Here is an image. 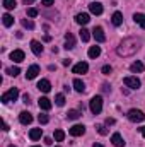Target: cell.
<instances>
[{"mask_svg":"<svg viewBox=\"0 0 145 147\" xmlns=\"http://www.w3.org/2000/svg\"><path fill=\"white\" fill-rule=\"evenodd\" d=\"M89 108H91V111L94 115H99L103 111V98L101 96H94L91 99V103H89Z\"/></svg>","mask_w":145,"mask_h":147,"instance_id":"3","label":"cell"},{"mask_svg":"<svg viewBox=\"0 0 145 147\" xmlns=\"http://www.w3.org/2000/svg\"><path fill=\"white\" fill-rule=\"evenodd\" d=\"M111 22H113L114 26H121V24H123V14H121V12H114V14L111 16Z\"/></svg>","mask_w":145,"mask_h":147,"instance_id":"20","label":"cell"},{"mask_svg":"<svg viewBox=\"0 0 145 147\" xmlns=\"http://www.w3.org/2000/svg\"><path fill=\"white\" fill-rule=\"evenodd\" d=\"M17 98H19V89H17V87H12V89H9L7 92H3L0 99H2L3 105H7V103H10V101H17Z\"/></svg>","mask_w":145,"mask_h":147,"instance_id":"2","label":"cell"},{"mask_svg":"<svg viewBox=\"0 0 145 147\" xmlns=\"http://www.w3.org/2000/svg\"><path fill=\"white\" fill-rule=\"evenodd\" d=\"M101 55V46H91L89 48V58H97Z\"/></svg>","mask_w":145,"mask_h":147,"instance_id":"23","label":"cell"},{"mask_svg":"<svg viewBox=\"0 0 145 147\" xmlns=\"http://www.w3.org/2000/svg\"><path fill=\"white\" fill-rule=\"evenodd\" d=\"M140 46H142V41L140 39H135V38H126V39H123L121 43H119V46H118V55L119 57H133L138 50H140Z\"/></svg>","mask_w":145,"mask_h":147,"instance_id":"1","label":"cell"},{"mask_svg":"<svg viewBox=\"0 0 145 147\" xmlns=\"http://www.w3.org/2000/svg\"><path fill=\"white\" fill-rule=\"evenodd\" d=\"M53 2H55V0H43L41 3H43V5H46V7H51V5H53Z\"/></svg>","mask_w":145,"mask_h":147,"instance_id":"37","label":"cell"},{"mask_svg":"<svg viewBox=\"0 0 145 147\" xmlns=\"http://www.w3.org/2000/svg\"><path fill=\"white\" fill-rule=\"evenodd\" d=\"M2 21H3V26H5V28H10V26L14 24V17H12L10 14H3V16H2Z\"/></svg>","mask_w":145,"mask_h":147,"instance_id":"25","label":"cell"},{"mask_svg":"<svg viewBox=\"0 0 145 147\" xmlns=\"http://www.w3.org/2000/svg\"><path fill=\"white\" fill-rule=\"evenodd\" d=\"M41 135H43V130H41V128H33V130L29 132V139H31V140H39Z\"/></svg>","mask_w":145,"mask_h":147,"instance_id":"22","label":"cell"},{"mask_svg":"<svg viewBox=\"0 0 145 147\" xmlns=\"http://www.w3.org/2000/svg\"><path fill=\"white\" fill-rule=\"evenodd\" d=\"M63 139H65V132H63V130H56V132H55V140H56V142H62Z\"/></svg>","mask_w":145,"mask_h":147,"instance_id":"30","label":"cell"},{"mask_svg":"<svg viewBox=\"0 0 145 147\" xmlns=\"http://www.w3.org/2000/svg\"><path fill=\"white\" fill-rule=\"evenodd\" d=\"M24 103L29 105V94H24Z\"/></svg>","mask_w":145,"mask_h":147,"instance_id":"41","label":"cell"},{"mask_svg":"<svg viewBox=\"0 0 145 147\" xmlns=\"http://www.w3.org/2000/svg\"><path fill=\"white\" fill-rule=\"evenodd\" d=\"M68 134H70L72 137H80V135L85 134V127H84V125H73V127H70Z\"/></svg>","mask_w":145,"mask_h":147,"instance_id":"6","label":"cell"},{"mask_svg":"<svg viewBox=\"0 0 145 147\" xmlns=\"http://www.w3.org/2000/svg\"><path fill=\"white\" fill-rule=\"evenodd\" d=\"M38 105H39L41 110H44V111L51 110V106H53V103H51L48 98H39V99H38Z\"/></svg>","mask_w":145,"mask_h":147,"instance_id":"14","label":"cell"},{"mask_svg":"<svg viewBox=\"0 0 145 147\" xmlns=\"http://www.w3.org/2000/svg\"><path fill=\"white\" fill-rule=\"evenodd\" d=\"M80 115H82V111H77V110H70L67 113L68 120H77V118H80Z\"/></svg>","mask_w":145,"mask_h":147,"instance_id":"27","label":"cell"},{"mask_svg":"<svg viewBox=\"0 0 145 147\" xmlns=\"http://www.w3.org/2000/svg\"><path fill=\"white\" fill-rule=\"evenodd\" d=\"M123 82H125V86L126 87H130V89H138L140 87V79H137V77H133V75H130V77H125L123 79Z\"/></svg>","mask_w":145,"mask_h":147,"instance_id":"5","label":"cell"},{"mask_svg":"<svg viewBox=\"0 0 145 147\" xmlns=\"http://www.w3.org/2000/svg\"><path fill=\"white\" fill-rule=\"evenodd\" d=\"M130 70H132L133 74H140V72H144V70H145V67H144V63H142V62H135V63H132Z\"/></svg>","mask_w":145,"mask_h":147,"instance_id":"21","label":"cell"},{"mask_svg":"<svg viewBox=\"0 0 145 147\" xmlns=\"http://www.w3.org/2000/svg\"><path fill=\"white\" fill-rule=\"evenodd\" d=\"M24 58H26V55H24V51H22V50H14V51L10 53V60H12V62H15V63H21Z\"/></svg>","mask_w":145,"mask_h":147,"instance_id":"7","label":"cell"},{"mask_svg":"<svg viewBox=\"0 0 145 147\" xmlns=\"http://www.w3.org/2000/svg\"><path fill=\"white\" fill-rule=\"evenodd\" d=\"M38 74H39V67H38V65H31V67L28 69L26 79H28V80H33V79H36Z\"/></svg>","mask_w":145,"mask_h":147,"instance_id":"15","label":"cell"},{"mask_svg":"<svg viewBox=\"0 0 145 147\" xmlns=\"http://www.w3.org/2000/svg\"><path fill=\"white\" fill-rule=\"evenodd\" d=\"M19 121H21L22 125H29V123H33V115H31L29 111H22V113L19 115Z\"/></svg>","mask_w":145,"mask_h":147,"instance_id":"12","label":"cell"},{"mask_svg":"<svg viewBox=\"0 0 145 147\" xmlns=\"http://www.w3.org/2000/svg\"><path fill=\"white\" fill-rule=\"evenodd\" d=\"M15 0H3V7L7 9V10H12V9H15Z\"/></svg>","mask_w":145,"mask_h":147,"instance_id":"28","label":"cell"},{"mask_svg":"<svg viewBox=\"0 0 145 147\" xmlns=\"http://www.w3.org/2000/svg\"><path fill=\"white\" fill-rule=\"evenodd\" d=\"M128 120L130 121H133V123H140V121H144L145 120V115L142 110H130L128 111Z\"/></svg>","mask_w":145,"mask_h":147,"instance_id":"4","label":"cell"},{"mask_svg":"<svg viewBox=\"0 0 145 147\" xmlns=\"http://www.w3.org/2000/svg\"><path fill=\"white\" fill-rule=\"evenodd\" d=\"M114 123H116L114 118H106V125H114Z\"/></svg>","mask_w":145,"mask_h":147,"instance_id":"38","label":"cell"},{"mask_svg":"<svg viewBox=\"0 0 145 147\" xmlns=\"http://www.w3.org/2000/svg\"><path fill=\"white\" fill-rule=\"evenodd\" d=\"M65 48L67 50H73L75 48V38H73L72 33H67L65 34Z\"/></svg>","mask_w":145,"mask_h":147,"instance_id":"16","label":"cell"},{"mask_svg":"<svg viewBox=\"0 0 145 147\" xmlns=\"http://www.w3.org/2000/svg\"><path fill=\"white\" fill-rule=\"evenodd\" d=\"M38 89H39L41 92H50V91H51V82H50L48 79H41V80L38 82Z\"/></svg>","mask_w":145,"mask_h":147,"instance_id":"9","label":"cell"},{"mask_svg":"<svg viewBox=\"0 0 145 147\" xmlns=\"http://www.w3.org/2000/svg\"><path fill=\"white\" fill-rule=\"evenodd\" d=\"M33 147H39V146H33Z\"/></svg>","mask_w":145,"mask_h":147,"instance_id":"47","label":"cell"},{"mask_svg":"<svg viewBox=\"0 0 145 147\" xmlns=\"http://www.w3.org/2000/svg\"><path fill=\"white\" fill-rule=\"evenodd\" d=\"M44 144H46V146H51L53 142H51V139H50V137H46V139H44Z\"/></svg>","mask_w":145,"mask_h":147,"instance_id":"40","label":"cell"},{"mask_svg":"<svg viewBox=\"0 0 145 147\" xmlns=\"http://www.w3.org/2000/svg\"><path fill=\"white\" fill-rule=\"evenodd\" d=\"M89 21H91V17H89V14H85V12H80V14L75 16V22L80 24V26H85Z\"/></svg>","mask_w":145,"mask_h":147,"instance_id":"11","label":"cell"},{"mask_svg":"<svg viewBox=\"0 0 145 147\" xmlns=\"http://www.w3.org/2000/svg\"><path fill=\"white\" fill-rule=\"evenodd\" d=\"M28 16H29V17H36L38 16V9H34V7L28 9Z\"/></svg>","mask_w":145,"mask_h":147,"instance_id":"35","label":"cell"},{"mask_svg":"<svg viewBox=\"0 0 145 147\" xmlns=\"http://www.w3.org/2000/svg\"><path fill=\"white\" fill-rule=\"evenodd\" d=\"M92 147H103V146H101V144H94Z\"/></svg>","mask_w":145,"mask_h":147,"instance_id":"45","label":"cell"},{"mask_svg":"<svg viewBox=\"0 0 145 147\" xmlns=\"http://www.w3.org/2000/svg\"><path fill=\"white\" fill-rule=\"evenodd\" d=\"M140 134H142V137H145V127H142V128H140Z\"/></svg>","mask_w":145,"mask_h":147,"instance_id":"43","label":"cell"},{"mask_svg":"<svg viewBox=\"0 0 145 147\" xmlns=\"http://www.w3.org/2000/svg\"><path fill=\"white\" fill-rule=\"evenodd\" d=\"M133 21L142 28V29H145V14H142V12H137L135 16H133Z\"/></svg>","mask_w":145,"mask_h":147,"instance_id":"19","label":"cell"},{"mask_svg":"<svg viewBox=\"0 0 145 147\" xmlns=\"http://www.w3.org/2000/svg\"><path fill=\"white\" fill-rule=\"evenodd\" d=\"M70 63H72V60H63V65H65V67H68Z\"/></svg>","mask_w":145,"mask_h":147,"instance_id":"42","label":"cell"},{"mask_svg":"<svg viewBox=\"0 0 145 147\" xmlns=\"http://www.w3.org/2000/svg\"><path fill=\"white\" fill-rule=\"evenodd\" d=\"M7 74L12 75V77H15V75L21 74V69H19V67H10V69H7Z\"/></svg>","mask_w":145,"mask_h":147,"instance_id":"31","label":"cell"},{"mask_svg":"<svg viewBox=\"0 0 145 147\" xmlns=\"http://www.w3.org/2000/svg\"><path fill=\"white\" fill-rule=\"evenodd\" d=\"M92 36L96 38V41H97V43H104V41H106L104 31H103V28H101V26L94 28V31H92Z\"/></svg>","mask_w":145,"mask_h":147,"instance_id":"8","label":"cell"},{"mask_svg":"<svg viewBox=\"0 0 145 147\" xmlns=\"http://www.w3.org/2000/svg\"><path fill=\"white\" fill-rule=\"evenodd\" d=\"M55 103H56V106H63V105H65V96H63V94H56Z\"/></svg>","mask_w":145,"mask_h":147,"instance_id":"29","label":"cell"},{"mask_svg":"<svg viewBox=\"0 0 145 147\" xmlns=\"http://www.w3.org/2000/svg\"><path fill=\"white\" fill-rule=\"evenodd\" d=\"M80 39H82L84 43H87V41L91 39V33H89L85 28H82V29H80Z\"/></svg>","mask_w":145,"mask_h":147,"instance_id":"26","label":"cell"},{"mask_svg":"<svg viewBox=\"0 0 145 147\" xmlns=\"http://www.w3.org/2000/svg\"><path fill=\"white\" fill-rule=\"evenodd\" d=\"M73 89H75L77 92H84V91H85V84H84L80 79H75V80H73Z\"/></svg>","mask_w":145,"mask_h":147,"instance_id":"24","label":"cell"},{"mask_svg":"<svg viewBox=\"0 0 145 147\" xmlns=\"http://www.w3.org/2000/svg\"><path fill=\"white\" fill-rule=\"evenodd\" d=\"M89 10H91L94 16H101V14H103V3L92 2V3H89Z\"/></svg>","mask_w":145,"mask_h":147,"instance_id":"10","label":"cell"},{"mask_svg":"<svg viewBox=\"0 0 145 147\" xmlns=\"http://www.w3.org/2000/svg\"><path fill=\"white\" fill-rule=\"evenodd\" d=\"M9 147H17V146H14V144H10V146H9Z\"/></svg>","mask_w":145,"mask_h":147,"instance_id":"46","label":"cell"},{"mask_svg":"<svg viewBox=\"0 0 145 147\" xmlns=\"http://www.w3.org/2000/svg\"><path fill=\"white\" fill-rule=\"evenodd\" d=\"M87 70H89V65L85 62H80V63H77L73 67V74H85Z\"/></svg>","mask_w":145,"mask_h":147,"instance_id":"17","label":"cell"},{"mask_svg":"<svg viewBox=\"0 0 145 147\" xmlns=\"http://www.w3.org/2000/svg\"><path fill=\"white\" fill-rule=\"evenodd\" d=\"M96 128H97V132H99L101 135H108V130H106V127H104V125H97Z\"/></svg>","mask_w":145,"mask_h":147,"instance_id":"34","label":"cell"},{"mask_svg":"<svg viewBox=\"0 0 145 147\" xmlns=\"http://www.w3.org/2000/svg\"><path fill=\"white\" fill-rule=\"evenodd\" d=\"M33 2H34V0H24V3H26V5H31Z\"/></svg>","mask_w":145,"mask_h":147,"instance_id":"44","label":"cell"},{"mask_svg":"<svg viewBox=\"0 0 145 147\" xmlns=\"http://www.w3.org/2000/svg\"><path fill=\"white\" fill-rule=\"evenodd\" d=\"M111 70H113V69H111V65H104V67H103V74H104V75H109Z\"/></svg>","mask_w":145,"mask_h":147,"instance_id":"36","label":"cell"},{"mask_svg":"<svg viewBox=\"0 0 145 147\" xmlns=\"http://www.w3.org/2000/svg\"><path fill=\"white\" fill-rule=\"evenodd\" d=\"M38 120H39V123H41V125H46V123L50 121V116H48V115H44V113H41V115L38 116Z\"/></svg>","mask_w":145,"mask_h":147,"instance_id":"33","label":"cell"},{"mask_svg":"<svg viewBox=\"0 0 145 147\" xmlns=\"http://www.w3.org/2000/svg\"><path fill=\"white\" fill-rule=\"evenodd\" d=\"M31 50H33L34 55H41V53H43V45H41L39 41H36V39H33V41H31Z\"/></svg>","mask_w":145,"mask_h":147,"instance_id":"18","label":"cell"},{"mask_svg":"<svg viewBox=\"0 0 145 147\" xmlns=\"http://www.w3.org/2000/svg\"><path fill=\"white\" fill-rule=\"evenodd\" d=\"M103 91H104V92H109V91H111V89H109V86H108V84H103Z\"/></svg>","mask_w":145,"mask_h":147,"instance_id":"39","label":"cell"},{"mask_svg":"<svg viewBox=\"0 0 145 147\" xmlns=\"http://www.w3.org/2000/svg\"><path fill=\"white\" fill-rule=\"evenodd\" d=\"M22 26H24L26 29H34V22L29 21V19H22Z\"/></svg>","mask_w":145,"mask_h":147,"instance_id":"32","label":"cell"},{"mask_svg":"<svg viewBox=\"0 0 145 147\" xmlns=\"http://www.w3.org/2000/svg\"><path fill=\"white\" fill-rule=\"evenodd\" d=\"M111 142H113V146L114 147H125V140H123V137H121L118 132L111 135Z\"/></svg>","mask_w":145,"mask_h":147,"instance_id":"13","label":"cell"}]
</instances>
